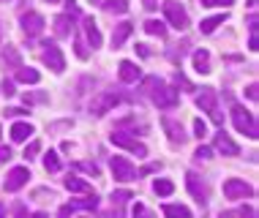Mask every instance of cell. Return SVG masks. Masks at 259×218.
<instances>
[{"label": "cell", "instance_id": "obj_16", "mask_svg": "<svg viewBox=\"0 0 259 218\" xmlns=\"http://www.w3.org/2000/svg\"><path fill=\"white\" fill-rule=\"evenodd\" d=\"M131 30H134V25H131V22H120V25H117V27H115V33H112V47L120 49V47H123V41L131 36Z\"/></svg>", "mask_w": 259, "mask_h": 218}, {"label": "cell", "instance_id": "obj_39", "mask_svg": "<svg viewBox=\"0 0 259 218\" xmlns=\"http://www.w3.org/2000/svg\"><path fill=\"white\" fill-rule=\"evenodd\" d=\"M66 9H68V17H79V6H76V0H66Z\"/></svg>", "mask_w": 259, "mask_h": 218}, {"label": "cell", "instance_id": "obj_52", "mask_svg": "<svg viewBox=\"0 0 259 218\" xmlns=\"http://www.w3.org/2000/svg\"><path fill=\"white\" fill-rule=\"evenodd\" d=\"M44 3H58V0H44Z\"/></svg>", "mask_w": 259, "mask_h": 218}, {"label": "cell", "instance_id": "obj_19", "mask_svg": "<svg viewBox=\"0 0 259 218\" xmlns=\"http://www.w3.org/2000/svg\"><path fill=\"white\" fill-rule=\"evenodd\" d=\"M194 68H197V74H210V52L207 49H197L194 52Z\"/></svg>", "mask_w": 259, "mask_h": 218}, {"label": "cell", "instance_id": "obj_21", "mask_svg": "<svg viewBox=\"0 0 259 218\" xmlns=\"http://www.w3.org/2000/svg\"><path fill=\"white\" fill-rule=\"evenodd\" d=\"M68 207H71V210H96V207H99V196H96V194H88L85 199H74Z\"/></svg>", "mask_w": 259, "mask_h": 218}, {"label": "cell", "instance_id": "obj_38", "mask_svg": "<svg viewBox=\"0 0 259 218\" xmlns=\"http://www.w3.org/2000/svg\"><path fill=\"white\" fill-rule=\"evenodd\" d=\"M205 134H207V128H205V123H202V120H194V137H205Z\"/></svg>", "mask_w": 259, "mask_h": 218}, {"label": "cell", "instance_id": "obj_44", "mask_svg": "<svg viewBox=\"0 0 259 218\" xmlns=\"http://www.w3.org/2000/svg\"><path fill=\"white\" fill-rule=\"evenodd\" d=\"M3 93H6V96H14V93H17V90H14V82L3 79Z\"/></svg>", "mask_w": 259, "mask_h": 218}, {"label": "cell", "instance_id": "obj_22", "mask_svg": "<svg viewBox=\"0 0 259 218\" xmlns=\"http://www.w3.org/2000/svg\"><path fill=\"white\" fill-rule=\"evenodd\" d=\"M85 33H88V41H90V47H101V33H99V27H96V22L93 19H85Z\"/></svg>", "mask_w": 259, "mask_h": 218}, {"label": "cell", "instance_id": "obj_49", "mask_svg": "<svg viewBox=\"0 0 259 218\" xmlns=\"http://www.w3.org/2000/svg\"><path fill=\"white\" fill-rule=\"evenodd\" d=\"M68 215H71V207H68V205L60 207V218H68Z\"/></svg>", "mask_w": 259, "mask_h": 218}, {"label": "cell", "instance_id": "obj_35", "mask_svg": "<svg viewBox=\"0 0 259 218\" xmlns=\"http://www.w3.org/2000/svg\"><path fill=\"white\" fill-rule=\"evenodd\" d=\"M202 6H205V9H229V6H232V0H202Z\"/></svg>", "mask_w": 259, "mask_h": 218}, {"label": "cell", "instance_id": "obj_45", "mask_svg": "<svg viewBox=\"0 0 259 218\" xmlns=\"http://www.w3.org/2000/svg\"><path fill=\"white\" fill-rule=\"evenodd\" d=\"M148 172H158V164H148L142 172H137V175H148Z\"/></svg>", "mask_w": 259, "mask_h": 218}, {"label": "cell", "instance_id": "obj_28", "mask_svg": "<svg viewBox=\"0 0 259 218\" xmlns=\"http://www.w3.org/2000/svg\"><path fill=\"white\" fill-rule=\"evenodd\" d=\"M3 60L9 63L11 68H22V60H19V52H17L14 47H6V49H3Z\"/></svg>", "mask_w": 259, "mask_h": 218}, {"label": "cell", "instance_id": "obj_5", "mask_svg": "<svg viewBox=\"0 0 259 218\" xmlns=\"http://www.w3.org/2000/svg\"><path fill=\"white\" fill-rule=\"evenodd\" d=\"M44 52H41V58H44V63L52 68L55 74H60L63 68H66V58H63V52H60V47L55 44V41H44Z\"/></svg>", "mask_w": 259, "mask_h": 218}, {"label": "cell", "instance_id": "obj_51", "mask_svg": "<svg viewBox=\"0 0 259 218\" xmlns=\"http://www.w3.org/2000/svg\"><path fill=\"white\" fill-rule=\"evenodd\" d=\"M0 218H6V207L3 205H0Z\"/></svg>", "mask_w": 259, "mask_h": 218}, {"label": "cell", "instance_id": "obj_41", "mask_svg": "<svg viewBox=\"0 0 259 218\" xmlns=\"http://www.w3.org/2000/svg\"><path fill=\"white\" fill-rule=\"evenodd\" d=\"M14 218H27V210H25L22 202H17V205H14Z\"/></svg>", "mask_w": 259, "mask_h": 218}, {"label": "cell", "instance_id": "obj_46", "mask_svg": "<svg viewBox=\"0 0 259 218\" xmlns=\"http://www.w3.org/2000/svg\"><path fill=\"white\" fill-rule=\"evenodd\" d=\"M246 93H248V98H251V101H256V85H248V90H246Z\"/></svg>", "mask_w": 259, "mask_h": 218}, {"label": "cell", "instance_id": "obj_31", "mask_svg": "<svg viewBox=\"0 0 259 218\" xmlns=\"http://www.w3.org/2000/svg\"><path fill=\"white\" fill-rule=\"evenodd\" d=\"M74 169H79V172H88V175H93V178H99V164H93V161H76L74 164Z\"/></svg>", "mask_w": 259, "mask_h": 218}, {"label": "cell", "instance_id": "obj_43", "mask_svg": "<svg viewBox=\"0 0 259 218\" xmlns=\"http://www.w3.org/2000/svg\"><path fill=\"white\" fill-rule=\"evenodd\" d=\"M19 115H25V109H19V107H9V109H6V117H19Z\"/></svg>", "mask_w": 259, "mask_h": 218}, {"label": "cell", "instance_id": "obj_25", "mask_svg": "<svg viewBox=\"0 0 259 218\" xmlns=\"http://www.w3.org/2000/svg\"><path fill=\"white\" fill-rule=\"evenodd\" d=\"M164 215L166 218H191V210L183 207V205H166L164 207Z\"/></svg>", "mask_w": 259, "mask_h": 218}, {"label": "cell", "instance_id": "obj_13", "mask_svg": "<svg viewBox=\"0 0 259 218\" xmlns=\"http://www.w3.org/2000/svg\"><path fill=\"white\" fill-rule=\"evenodd\" d=\"M164 131H166V137H169L172 145H183L186 142L183 125H180L178 120H172V117H164Z\"/></svg>", "mask_w": 259, "mask_h": 218}, {"label": "cell", "instance_id": "obj_50", "mask_svg": "<svg viewBox=\"0 0 259 218\" xmlns=\"http://www.w3.org/2000/svg\"><path fill=\"white\" fill-rule=\"evenodd\" d=\"M30 218H50V215H47V213H33Z\"/></svg>", "mask_w": 259, "mask_h": 218}, {"label": "cell", "instance_id": "obj_10", "mask_svg": "<svg viewBox=\"0 0 259 218\" xmlns=\"http://www.w3.org/2000/svg\"><path fill=\"white\" fill-rule=\"evenodd\" d=\"M186 186H188V191H191V196H194V199H197L199 205H205V202H207V194H210V191H207L205 180H202L197 172H188V175H186Z\"/></svg>", "mask_w": 259, "mask_h": 218}, {"label": "cell", "instance_id": "obj_27", "mask_svg": "<svg viewBox=\"0 0 259 218\" xmlns=\"http://www.w3.org/2000/svg\"><path fill=\"white\" fill-rule=\"evenodd\" d=\"M104 11H109V14H125V11H128V0H107V3H104Z\"/></svg>", "mask_w": 259, "mask_h": 218}, {"label": "cell", "instance_id": "obj_40", "mask_svg": "<svg viewBox=\"0 0 259 218\" xmlns=\"http://www.w3.org/2000/svg\"><path fill=\"white\" fill-rule=\"evenodd\" d=\"M194 156H197L199 161H207V158H210V147H205V145L197 147V153H194Z\"/></svg>", "mask_w": 259, "mask_h": 218}, {"label": "cell", "instance_id": "obj_15", "mask_svg": "<svg viewBox=\"0 0 259 218\" xmlns=\"http://www.w3.org/2000/svg\"><path fill=\"white\" fill-rule=\"evenodd\" d=\"M215 150L219 153H224V156H237V153H240V147H237L232 139L227 137V134H219V137H215Z\"/></svg>", "mask_w": 259, "mask_h": 218}, {"label": "cell", "instance_id": "obj_42", "mask_svg": "<svg viewBox=\"0 0 259 218\" xmlns=\"http://www.w3.org/2000/svg\"><path fill=\"white\" fill-rule=\"evenodd\" d=\"M11 161V147H0V164Z\"/></svg>", "mask_w": 259, "mask_h": 218}, {"label": "cell", "instance_id": "obj_12", "mask_svg": "<svg viewBox=\"0 0 259 218\" xmlns=\"http://www.w3.org/2000/svg\"><path fill=\"white\" fill-rule=\"evenodd\" d=\"M22 30H25V36H41L44 33V17L41 14H36V11H27V14H22Z\"/></svg>", "mask_w": 259, "mask_h": 218}, {"label": "cell", "instance_id": "obj_29", "mask_svg": "<svg viewBox=\"0 0 259 218\" xmlns=\"http://www.w3.org/2000/svg\"><path fill=\"white\" fill-rule=\"evenodd\" d=\"M153 191H156L158 196H169V194L175 191V186H172V180H164V178H161V180L153 183Z\"/></svg>", "mask_w": 259, "mask_h": 218}, {"label": "cell", "instance_id": "obj_2", "mask_svg": "<svg viewBox=\"0 0 259 218\" xmlns=\"http://www.w3.org/2000/svg\"><path fill=\"white\" fill-rule=\"evenodd\" d=\"M232 120H235V128L240 131V134H246L248 139H256L259 137L256 120H254V115H251L246 107H232Z\"/></svg>", "mask_w": 259, "mask_h": 218}, {"label": "cell", "instance_id": "obj_34", "mask_svg": "<svg viewBox=\"0 0 259 218\" xmlns=\"http://www.w3.org/2000/svg\"><path fill=\"white\" fill-rule=\"evenodd\" d=\"M38 153H41V142H36V139H33V142H30V145L25 147V158L30 161V158H36Z\"/></svg>", "mask_w": 259, "mask_h": 218}, {"label": "cell", "instance_id": "obj_6", "mask_svg": "<svg viewBox=\"0 0 259 218\" xmlns=\"http://www.w3.org/2000/svg\"><path fill=\"white\" fill-rule=\"evenodd\" d=\"M197 107L202 112H207L210 117H213V123H221V112H219V104H215V90L213 88H202V93L197 96Z\"/></svg>", "mask_w": 259, "mask_h": 218}, {"label": "cell", "instance_id": "obj_33", "mask_svg": "<svg viewBox=\"0 0 259 218\" xmlns=\"http://www.w3.org/2000/svg\"><path fill=\"white\" fill-rule=\"evenodd\" d=\"M128 199H131V191H115V194H112V205H117V207L125 205Z\"/></svg>", "mask_w": 259, "mask_h": 218}, {"label": "cell", "instance_id": "obj_1", "mask_svg": "<svg viewBox=\"0 0 259 218\" xmlns=\"http://www.w3.org/2000/svg\"><path fill=\"white\" fill-rule=\"evenodd\" d=\"M142 93L161 109H172V107H178V101H180L178 90L169 88L164 79H158V76H145L142 79Z\"/></svg>", "mask_w": 259, "mask_h": 218}, {"label": "cell", "instance_id": "obj_20", "mask_svg": "<svg viewBox=\"0 0 259 218\" xmlns=\"http://www.w3.org/2000/svg\"><path fill=\"white\" fill-rule=\"evenodd\" d=\"M33 134V125L30 123H14L11 125V139L14 142H27Z\"/></svg>", "mask_w": 259, "mask_h": 218}, {"label": "cell", "instance_id": "obj_32", "mask_svg": "<svg viewBox=\"0 0 259 218\" xmlns=\"http://www.w3.org/2000/svg\"><path fill=\"white\" fill-rule=\"evenodd\" d=\"M224 218H256L254 207H237V210H229Z\"/></svg>", "mask_w": 259, "mask_h": 218}, {"label": "cell", "instance_id": "obj_8", "mask_svg": "<svg viewBox=\"0 0 259 218\" xmlns=\"http://www.w3.org/2000/svg\"><path fill=\"white\" fill-rule=\"evenodd\" d=\"M112 175H115V180H120V183L137 180L134 164H131L128 158H123V156H112Z\"/></svg>", "mask_w": 259, "mask_h": 218}, {"label": "cell", "instance_id": "obj_48", "mask_svg": "<svg viewBox=\"0 0 259 218\" xmlns=\"http://www.w3.org/2000/svg\"><path fill=\"white\" fill-rule=\"evenodd\" d=\"M137 52L142 55V58H148V47H145V44H137Z\"/></svg>", "mask_w": 259, "mask_h": 218}, {"label": "cell", "instance_id": "obj_11", "mask_svg": "<svg viewBox=\"0 0 259 218\" xmlns=\"http://www.w3.org/2000/svg\"><path fill=\"white\" fill-rule=\"evenodd\" d=\"M27 180H30V169H27V166H14V169L6 175L3 186H6V191H19Z\"/></svg>", "mask_w": 259, "mask_h": 218}, {"label": "cell", "instance_id": "obj_4", "mask_svg": "<svg viewBox=\"0 0 259 218\" xmlns=\"http://www.w3.org/2000/svg\"><path fill=\"white\" fill-rule=\"evenodd\" d=\"M164 17H166V22L172 27H178V30H186L188 27V14L178 0H166L164 3Z\"/></svg>", "mask_w": 259, "mask_h": 218}, {"label": "cell", "instance_id": "obj_47", "mask_svg": "<svg viewBox=\"0 0 259 218\" xmlns=\"http://www.w3.org/2000/svg\"><path fill=\"white\" fill-rule=\"evenodd\" d=\"M142 3H145V9H148V11H156V0H142Z\"/></svg>", "mask_w": 259, "mask_h": 218}, {"label": "cell", "instance_id": "obj_14", "mask_svg": "<svg viewBox=\"0 0 259 218\" xmlns=\"http://www.w3.org/2000/svg\"><path fill=\"white\" fill-rule=\"evenodd\" d=\"M117 74H120V82H137V79H142V71L137 68V63H131V60H123L120 66H117Z\"/></svg>", "mask_w": 259, "mask_h": 218}, {"label": "cell", "instance_id": "obj_3", "mask_svg": "<svg viewBox=\"0 0 259 218\" xmlns=\"http://www.w3.org/2000/svg\"><path fill=\"white\" fill-rule=\"evenodd\" d=\"M117 104H120V93L104 90V93L93 96V101H90V115L101 117V115H107V112H112V107H117Z\"/></svg>", "mask_w": 259, "mask_h": 218}, {"label": "cell", "instance_id": "obj_17", "mask_svg": "<svg viewBox=\"0 0 259 218\" xmlns=\"http://www.w3.org/2000/svg\"><path fill=\"white\" fill-rule=\"evenodd\" d=\"M71 27H74V22H71V17H68V14H60V17H55V36H58V38L71 36Z\"/></svg>", "mask_w": 259, "mask_h": 218}, {"label": "cell", "instance_id": "obj_53", "mask_svg": "<svg viewBox=\"0 0 259 218\" xmlns=\"http://www.w3.org/2000/svg\"><path fill=\"white\" fill-rule=\"evenodd\" d=\"M3 3H6V0H3Z\"/></svg>", "mask_w": 259, "mask_h": 218}, {"label": "cell", "instance_id": "obj_18", "mask_svg": "<svg viewBox=\"0 0 259 218\" xmlns=\"http://www.w3.org/2000/svg\"><path fill=\"white\" fill-rule=\"evenodd\" d=\"M63 186H66L68 191H74V194H85V196H88V194H93V188H90V186H88L85 180L74 178V175H68V178L63 180Z\"/></svg>", "mask_w": 259, "mask_h": 218}, {"label": "cell", "instance_id": "obj_23", "mask_svg": "<svg viewBox=\"0 0 259 218\" xmlns=\"http://www.w3.org/2000/svg\"><path fill=\"white\" fill-rule=\"evenodd\" d=\"M17 79L25 82V85H36V82L41 79V74L36 71V68H19V71H17Z\"/></svg>", "mask_w": 259, "mask_h": 218}, {"label": "cell", "instance_id": "obj_30", "mask_svg": "<svg viewBox=\"0 0 259 218\" xmlns=\"http://www.w3.org/2000/svg\"><path fill=\"white\" fill-rule=\"evenodd\" d=\"M44 169L47 172H60V158H58V153H55V150H50L44 156Z\"/></svg>", "mask_w": 259, "mask_h": 218}, {"label": "cell", "instance_id": "obj_24", "mask_svg": "<svg viewBox=\"0 0 259 218\" xmlns=\"http://www.w3.org/2000/svg\"><path fill=\"white\" fill-rule=\"evenodd\" d=\"M145 33L164 38V36H166V25H164V22H158V19H148V22H145Z\"/></svg>", "mask_w": 259, "mask_h": 218}, {"label": "cell", "instance_id": "obj_26", "mask_svg": "<svg viewBox=\"0 0 259 218\" xmlns=\"http://www.w3.org/2000/svg\"><path fill=\"white\" fill-rule=\"evenodd\" d=\"M224 19H227V14H219V17H210V19H202V25H199V30L202 33H213L219 25H224Z\"/></svg>", "mask_w": 259, "mask_h": 218}, {"label": "cell", "instance_id": "obj_7", "mask_svg": "<svg viewBox=\"0 0 259 218\" xmlns=\"http://www.w3.org/2000/svg\"><path fill=\"white\" fill-rule=\"evenodd\" d=\"M112 145L115 147H123V150H131V153H137L139 158L142 156H148V147H145L142 142H137L134 137H128V134H123V131H112Z\"/></svg>", "mask_w": 259, "mask_h": 218}, {"label": "cell", "instance_id": "obj_9", "mask_svg": "<svg viewBox=\"0 0 259 218\" xmlns=\"http://www.w3.org/2000/svg\"><path fill=\"white\" fill-rule=\"evenodd\" d=\"M224 196H227V199H246V196H254V188H251L246 180L232 178V180L224 183Z\"/></svg>", "mask_w": 259, "mask_h": 218}, {"label": "cell", "instance_id": "obj_37", "mask_svg": "<svg viewBox=\"0 0 259 218\" xmlns=\"http://www.w3.org/2000/svg\"><path fill=\"white\" fill-rule=\"evenodd\" d=\"M74 47H76V58H82V60H85V58H88V49H85V41H82L79 36H76V41H74Z\"/></svg>", "mask_w": 259, "mask_h": 218}, {"label": "cell", "instance_id": "obj_36", "mask_svg": "<svg viewBox=\"0 0 259 218\" xmlns=\"http://www.w3.org/2000/svg\"><path fill=\"white\" fill-rule=\"evenodd\" d=\"M134 218H153V213L145 205H139V202H137V205H134Z\"/></svg>", "mask_w": 259, "mask_h": 218}]
</instances>
